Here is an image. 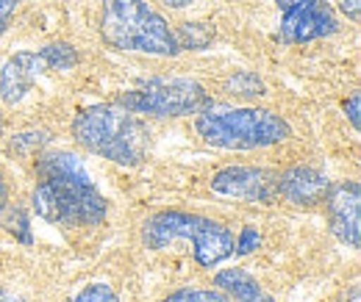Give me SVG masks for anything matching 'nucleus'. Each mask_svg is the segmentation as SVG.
<instances>
[{"label": "nucleus", "mask_w": 361, "mask_h": 302, "mask_svg": "<svg viewBox=\"0 0 361 302\" xmlns=\"http://www.w3.org/2000/svg\"><path fill=\"white\" fill-rule=\"evenodd\" d=\"M70 302H120V297H117L109 286L94 283V286H87L84 291H78Z\"/></svg>", "instance_id": "obj_16"}, {"label": "nucleus", "mask_w": 361, "mask_h": 302, "mask_svg": "<svg viewBox=\"0 0 361 302\" xmlns=\"http://www.w3.org/2000/svg\"><path fill=\"white\" fill-rule=\"evenodd\" d=\"M345 114H348V120H350V125H353V130L361 128V94L359 92H353L350 94V100L345 103Z\"/></svg>", "instance_id": "obj_19"}, {"label": "nucleus", "mask_w": 361, "mask_h": 302, "mask_svg": "<svg viewBox=\"0 0 361 302\" xmlns=\"http://www.w3.org/2000/svg\"><path fill=\"white\" fill-rule=\"evenodd\" d=\"M328 225L331 233L350 250H359L361 244V186L356 180H345L325 194Z\"/></svg>", "instance_id": "obj_10"}, {"label": "nucleus", "mask_w": 361, "mask_h": 302, "mask_svg": "<svg viewBox=\"0 0 361 302\" xmlns=\"http://www.w3.org/2000/svg\"><path fill=\"white\" fill-rule=\"evenodd\" d=\"M159 3H164V6H170V8H183V6H189L192 0H159Z\"/></svg>", "instance_id": "obj_24"}, {"label": "nucleus", "mask_w": 361, "mask_h": 302, "mask_svg": "<svg viewBox=\"0 0 361 302\" xmlns=\"http://www.w3.org/2000/svg\"><path fill=\"white\" fill-rule=\"evenodd\" d=\"M350 302H359V289H350Z\"/></svg>", "instance_id": "obj_25"}, {"label": "nucleus", "mask_w": 361, "mask_h": 302, "mask_svg": "<svg viewBox=\"0 0 361 302\" xmlns=\"http://www.w3.org/2000/svg\"><path fill=\"white\" fill-rule=\"evenodd\" d=\"M226 89L228 94H239V97H262V94H267L264 81L256 73H247V70L233 73L226 81Z\"/></svg>", "instance_id": "obj_13"}, {"label": "nucleus", "mask_w": 361, "mask_h": 302, "mask_svg": "<svg viewBox=\"0 0 361 302\" xmlns=\"http://www.w3.org/2000/svg\"><path fill=\"white\" fill-rule=\"evenodd\" d=\"M278 175L262 167H226L212 177V191L231 200L267 206L278 197Z\"/></svg>", "instance_id": "obj_9"}, {"label": "nucleus", "mask_w": 361, "mask_h": 302, "mask_svg": "<svg viewBox=\"0 0 361 302\" xmlns=\"http://www.w3.org/2000/svg\"><path fill=\"white\" fill-rule=\"evenodd\" d=\"M6 203H8V186H6V177H3V170H0V214L6 211Z\"/></svg>", "instance_id": "obj_22"}, {"label": "nucleus", "mask_w": 361, "mask_h": 302, "mask_svg": "<svg viewBox=\"0 0 361 302\" xmlns=\"http://www.w3.org/2000/svg\"><path fill=\"white\" fill-rule=\"evenodd\" d=\"M100 37L123 53L178 56L180 50L176 31L147 0H103Z\"/></svg>", "instance_id": "obj_3"}, {"label": "nucleus", "mask_w": 361, "mask_h": 302, "mask_svg": "<svg viewBox=\"0 0 361 302\" xmlns=\"http://www.w3.org/2000/svg\"><path fill=\"white\" fill-rule=\"evenodd\" d=\"M275 186L278 197H283L292 206H319L325 203V194L331 189L328 177L314 167H292L278 175Z\"/></svg>", "instance_id": "obj_11"}, {"label": "nucleus", "mask_w": 361, "mask_h": 302, "mask_svg": "<svg viewBox=\"0 0 361 302\" xmlns=\"http://www.w3.org/2000/svg\"><path fill=\"white\" fill-rule=\"evenodd\" d=\"M0 302H25V300L20 294H14V291H8V289L0 286Z\"/></svg>", "instance_id": "obj_23"}, {"label": "nucleus", "mask_w": 361, "mask_h": 302, "mask_svg": "<svg viewBox=\"0 0 361 302\" xmlns=\"http://www.w3.org/2000/svg\"><path fill=\"white\" fill-rule=\"evenodd\" d=\"M39 144H45L42 133H20L11 139V153H31V150H39Z\"/></svg>", "instance_id": "obj_17"}, {"label": "nucleus", "mask_w": 361, "mask_h": 302, "mask_svg": "<svg viewBox=\"0 0 361 302\" xmlns=\"http://www.w3.org/2000/svg\"><path fill=\"white\" fill-rule=\"evenodd\" d=\"M217 289L226 291L236 302H272V297L264 291V286L245 269H223L214 277Z\"/></svg>", "instance_id": "obj_12"}, {"label": "nucleus", "mask_w": 361, "mask_h": 302, "mask_svg": "<svg viewBox=\"0 0 361 302\" xmlns=\"http://www.w3.org/2000/svg\"><path fill=\"white\" fill-rule=\"evenodd\" d=\"M17 6H20V0H0V37L6 34L8 20H11V14L17 11Z\"/></svg>", "instance_id": "obj_20"}, {"label": "nucleus", "mask_w": 361, "mask_h": 302, "mask_svg": "<svg viewBox=\"0 0 361 302\" xmlns=\"http://www.w3.org/2000/svg\"><path fill=\"white\" fill-rule=\"evenodd\" d=\"M259 244H262L259 230H256V227H245L242 236H239V241H233V250H236L239 256H247V253H253Z\"/></svg>", "instance_id": "obj_18"}, {"label": "nucleus", "mask_w": 361, "mask_h": 302, "mask_svg": "<svg viewBox=\"0 0 361 302\" xmlns=\"http://www.w3.org/2000/svg\"><path fill=\"white\" fill-rule=\"evenodd\" d=\"M73 136L84 150L120 167H139L150 150L147 122L117 103L78 111L73 120Z\"/></svg>", "instance_id": "obj_2"}, {"label": "nucleus", "mask_w": 361, "mask_h": 302, "mask_svg": "<svg viewBox=\"0 0 361 302\" xmlns=\"http://www.w3.org/2000/svg\"><path fill=\"white\" fill-rule=\"evenodd\" d=\"M78 64V53L67 42H50L42 50H20L0 70V100L17 106L31 87L50 70H70Z\"/></svg>", "instance_id": "obj_7"}, {"label": "nucleus", "mask_w": 361, "mask_h": 302, "mask_svg": "<svg viewBox=\"0 0 361 302\" xmlns=\"http://www.w3.org/2000/svg\"><path fill=\"white\" fill-rule=\"evenodd\" d=\"M197 136L220 150H262L292 136V125L270 108H214L206 106L195 120Z\"/></svg>", "instance_id": "obj_5"}, {"label": "nucleus", "mask_w": 361, "mask_h": 302, "mask_svg": "<svg viewBox=\"0 0 361 302\" xmlns=\"http://www.w3.org/2000/svg\"><path fill=\"white\" fill-rule=\"evenodd\" d=\"M339 8L348 14V20H353V23H359L361 17V0H339Z\"/></svg>", "instance_id": "obj_21"}, {"label": "nucleus", "mask_w": 361, "mask_h": 302, "mask_svg": "<svg viewBox=\"0 0 361 302\" xmlns=\"http://www.w3.org/2000/svg\"><path fill=\"white\" fill-rule=\"evenodd\" d=\"M178 47H189V50H203L206 44L212 42V31L203 23H183L180 31L176 34Z\"/></svg>", "instance_id": "obj_14"}, {"label": "nucleus", "mask_w": 361, "mask_h": 302, "mask_svg": "<svg viewBox=\"0 0 361 302\" xmlns=\"http://www.w3.org/2000/svg\"><path fill=\"white\" fill-rule=\"evenodd\" d=\"M189 244L195 260L203 269H214L217 263L233 256V233L223 222L186 211H159L142 225V244L147 250H167L173 244Z\"/></svg>", "instance_id": "obj_4"}, {"label": "nucleus", "mask_w": 361, "mask_h": 302, "mask_svg": "<svg viewBox=\"0 0 361 302\" xmlns=\"http://www.w3.org/2000/svg\"><path fill=\"white\" fill-rule=\"evenodd\" d=\"M39 183L34 189V211L50 225L92 227L109 214L106 197L92 183L81 158L73 153H45L37 161Z\"/></svg>", "instance_id": "obj_1"}, {"label": "nucleus", "mask_w": 361, "mask_h": 302, "mask_svg": "<svg viewBox=\"0 0 361 302\" xmlns=\"http://www.w3.org/2000/svg\"><path fill=\"white\" fill-rule=\"evenodd\" d=\"M131 114H145V117H192L212 106L209 92L192 78H150L136 89H128L117 94L114 100Z\"/></svg>", "instance_id": "obj_6"}, {"label": "nucleus", "mask_w": 361, "mask_h": 302, "mask_svg": "<svg viewBox=\"0 0 361 302\" xmlns=\"http://www.w3.org/2000/svg\"><path fill=\"white\" fill-rule=\"evenodd\" d=\"M281 8V42L300 44L339 31L336 11L325 0H275Z\"/></svg>", "instance_id": "obj_8"}, {"label": "nucleus", "mask_w": 361, "mask_h": 302, "mask_svg": "<svg viewBox=\"0 0 361 302\" xmlns=\"http://www.w3.org/2000/svg\"><path fill=\"white\" fill-rule=\"evenodd\" d=\"M161 302H231L226 291H214V289H178L170 291Z\"/></svg>", "instance_id": "obj_15"}]
</instances>
